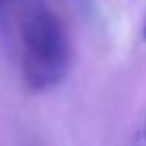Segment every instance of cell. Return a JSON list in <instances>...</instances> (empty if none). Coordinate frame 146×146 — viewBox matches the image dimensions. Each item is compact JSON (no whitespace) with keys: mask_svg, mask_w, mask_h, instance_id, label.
I'll return each mask as SVG.
<instances>
[{"mask_svg":"<svg viewBox=\"0 0 146 146\" xmlns=\"http://www.w3.org/2000/svg\"><path fill=\"white\" fill-rule=\"evenodd\" d=\"M22 71L32 90L58 86L69 73L71 50L58 15L41 0H32L22 11Z\"/></svg>","mask_w":146,"mask_h":146,"instance_id":"1","label":"cell"},{"mask_svg":"<svg viewBox=\"0 0 146 146\" xmlns=\"http://www.w3.org/2000/svg\"><path fill=\"white\" fill-rule=\"evenodd\" d=\"M0 36L7 43L11 39V0H0Z\"/></svg>","mask_w":146,"mask_h":146,"instance_id":"2","label":"cell"},{"mask_svg":"<svg viewBox=\"0 0 146 146\" xmlns=\"http://www.w3.org/2000/svg\"><path fill=\"white\" fill-rule=\"evenodd\" d=\"M144 39H146V26H144Z\"/></svg>","mask_w":146,"mask_h":146,"instance_id":"3","label":"cell"},{"mask_svg":"<svg viewBox=\"0 0 146 146\" xmlns=\"http://www.w3.org/2000/svg\"><path fill=\"white\" fill-rule=\"evenodd\" d=\"M144 135H146V129H144Z\"/></svg>","mask_w":146,"mask_h":146,"instance_id":"4","label":"cell"}]
</instances>
